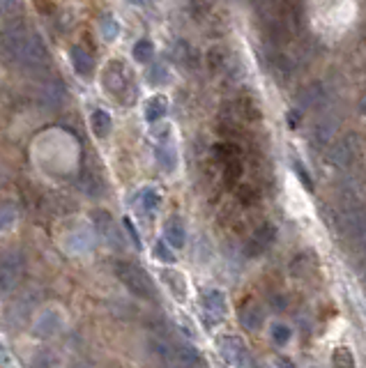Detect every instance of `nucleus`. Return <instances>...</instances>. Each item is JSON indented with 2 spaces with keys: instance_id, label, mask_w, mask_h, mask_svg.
<instances>
[{
  "instance_id": "obj_1",
  "label": "nucleus",
  "mask_w": 366,
  "mask_h": 368,
  "mask_svg": "<svg viewBox=\"0 0 366 368\" xmlns=\"http://www.w3.org/2000/svg\"><path fill=\"white\" fill-rule=\"evenodd\" d=\"M3 51L10 62L21 65V67L39 69L47 62V46H44L42 37L21 23H14L5 28Z\"/></svg>"
},
{
  "instance_id": "obj_2",
  "label": "nucleus",
  "mask_w": 366,
  "mask_h": 368,
  "mask_svg": "<svg viewBox=\"0 0 366 368\" xmlns=\"http://www.w3.org/2000/svg\"><path fill=\"white\" fill-rule=\"evenodd\" d=\"M343 209H341V223L348 238L355 242L357 249L366 255V209L359 203L355 192H343Z\"/></svg>"
},
{
  "instance_id": "obj_3",
  "label": "nucleus",
  "mask_w": 366,
  "mask_h": 368,
  "mask_svg": "<svg viewBox=\"0 0 366 368\" xmlns=\"http://www.w3.org/2000/svg\"><path fill=\"white\" fill-rule=\"evenodd\" d=\"M115 276L120 279V284L127 288L129 292L136 295L141 299H157V288L148 272H143L139 265L127 260L115 262Z\"/></svg>"
},
{
  "instance_id": "obj_4",
  "label": "nucleus",
  "mask_w": 366,
  "mask_h": 368,
  "mask_svg": "<svg viewBox=\"0 0 366 368\" xmlns=\"http://www.w3.org/2000/svg\"><path fill=\"white\" fill-rule=\"evenodd\" d=\"M104 90L108 92V95H113L117 102L127 104L132 102V97H127V90H134V83H132V76H129L127 67L122 65L120 60H113L106 65V69H104Z\"/></svg>"
},
{
  "instance_id": "obj_5",
  "label": "nucleus",
  "mask_w": 366,
  "mask_h": 368,
  "mask_svg": "<svg viewBox=\"0 0 366 368\" xmlns=\"http://www.w3.org/2000/svg\"><path fill=\"white\" fill-rule=\"evenodd\" d=\"M359 157H362V138L357 134H348V136L339 138V141L332 143V148H330L332 166H336L341 170H348L355 166L359 161Z\"/></svg>"
},
{
  "instance_id": "obj_6",
  "label": "nucleus",
  "mask_w": 366,
  "mask_h": 368,
  "mask_svg": "<svg viewBox=\"0 0 366 368\" xmlns=\"http://www.w3.org/2000/svg\"><path fill=\"white\" fill-rule=\"evenodd\" d=\"M23 272H25V260H23L21 251H16V249L5 251L3 265H0V284H3V292H10L12 288H16Z\"/></svg>"
},
{
  "instance_id": "obj_7",
  "label": "nucleus",
  "mask_w": 366,
  "mask_h": 368,
  "mask_svg": "<svg viewBox=\"0 0 366 368\" xmlns=\"http://www.w3.org/2000/svg\"><path fill=\"white\" fill-rule=\"evenodd\" d=\"M93 223H95V230L100 233V238L106 242L111 249L120 251V249L125 246V240H122L120 230H117L113 216H111L108 212H104V209H95V212H93Z\"/></svg>"
},
{
  "instance_id": "obj_8",
  "label": "nucleus",
  "mask_w": 366,
  "mask_h": 368,
  "mask_svg": "<svg viewBox=\"0 0 366 368\" xmlns=\"http://www.w3.org/2000/svg\"><path fill=\"white\" fill-rule=\"evenodd\" d=\"M219 352L233 368H244L249 361V350L240 336H221L219 338Z\"/></svg>"
},
{
  "instance_id": "obj_9",
  "label": "nucleus",
  "mask_w": 366,
  "mask_h": 368,
  "mask_svg": "<svg viewBox=\"0 0 366 368\" xmlns=\"http://www.w3.org/2000/svg\"><path fill=\"white\" fill-rule=\"evenodd\" d=\"M228 313V301L226 295L221 290H207L203 295V315H205V322L210 327L219 325L221 320L226 318Z\"/></svg>"
},
{
  "instance_id": "obj_10",
  "label": "nucleus",
  "mask_w": 366,
  "mask_h": 368,
  "mask_svg": "<svg viewBox=\"0 0 366 368\" xmlns=\"http://www.w3.org/2000/svg\"><path fill=\"white\" fill-rule=\"evenodd\" d=\"M274 238H277V230H274V226L272 223H263L256 233L251 235V240L247 242V255L249 258H256V255H263L267 249L272 246V242H274Z\"/></svg>"
},
{
  "instance_id": "obj_11",
  "label": "nucleus",
  "mask_w": 366,
  "mask_h": 368,
  "mask_svg": "<svg viewBox=\"0 0 366 368\" xmlns=\"http://www.w3.org/2000/svg\"><path fill=\"white\" fill-rule=\"evenodd\" d=\"M336 129H339V117L336 115L328 113L325 117H320V120L313 124V129H311L313 146H316V148L330 146V143L334 141V136H336Z\"/></svg>"
},
{
  "instance_id": "obj_12",
  "label": "nucleus",
  "mask_w": 366,
  "mask_h": 368,
  "mask_svg": "<svg viewBox=\"0 0 366 368\" xmlns=\"http://www.w3.org/2000/svg\"><path fill=\"white\" fill-rule=\"evenodd\" d=\"M62 327V318L56 308H44L42 313L35 318V336L39 338H49V336H56Z\"/></svg>"
},
{
  "instance_id": "obj_13",
  "label": "nucleus",
  "mask_w": 366,
  "mask_h": 368,
  "mask_svg": "<svg viewBox=\"0 0 366 368\" xmlns=\"http://www.w3.org/2000/svg\"><path fill=\"white\" fill-rule=\"evenodd\" d=\"M328 102V90L320 83L306 85V88L297 95V106L299 108H318Z\"/></svg>"
},
{
  "instance_id": "obj_14",
  "label": "nucleus",
  "mask_w": 366,
  "mask_h": 368,
  "mask_svg": "<svg viewBox=\"0 0 366 368\" xmlns=\"http://www.w3.org/2000/svg\"><path fill=\"white\" fill-rule=\"evenodd\" d=\"M161 205V196L155 192V189H141L139 194H136V209L148 216V219H152V216L157 214V209H159Z\"/></svg>"
},
{
  "instance_id": "obj_15",
  "label": "nucleus",
  "mask_w": 366,
  "mask_h": 368,
  "mask_svg": "<svg viewBox=\"0 0 366 368\" xmlns=\"http://www.w3.org/2000/svg\"><path fill=\"white\" fill-rule=\"evenodd\" d=\"M155 157H157V163H159V168L164 170V173H173L175 163H178V152H175L171 141H161L155 150Z\"/></svg>"
},
{
  "instance_id": "obj_16",
  "label": "nucleus",
  "mask_w": 366,
  "mask_h": 368,
  "mask_svg": "<svg viewBox=\"0 0 366 368\" xmlns=\"http://www.w3.org/2000/svg\"><path fill=\"white\" fill-rule=\"evenodd\" d=\"M164 240L171 244L173 249H182L185 246V226H182V221L178 219V216H171L166 223H164Z\"/></svg>"
},
{
  "instance_id": "obj_17",
  "label": "nucleus",
  "mask_w": 366,
  "mask_h": 368,
  "mask_svg": "<svg viewBox=\"0 0 366 368\" xmlns=\"http://www.w3.org/2000/svg\"><path fill=\"white\" fill-rule=\"evenodd\" d=\"M69 60H71V67H74V71L78 76L88 78L90 74H93V60H90V56L81 49V46H71Z\"/></svg>"
},
{
  "instance_id": "obj_18",
  "label": "nucleus",
  "mask_w": 366,
  "mask_h": 368,
  "mask_svg": "<svg viewBox=\"0 0 366 368\" xmlns=\"http://www.w3.org/2000/svg\"><path fill=\"white\" fill-rule=\"evenodd\" d=\"M166 111H168V102H166V97L155 95V97H150V100L146 102V108H143V113H146V120H148L150 124H152V122L164 120Z\"/></svg>"
},
{
  "instance_id": "obj_19",
  "label": "nucleus",
  "mask_w": 366,
  "mask_h": 368,
  "mask_svg": "<svg viewBox=\"0 0 366 368\" xmlns=\"http://www.w3.org/2000/svg\"><path fill=\"white\" fill-rule=\"evenodd\" d=\"M161 279H164V284L171 288L175 299H180V301L187 299V281L180 272H175V269H164V272H161Z\"/></svg>"
},
{
  "instance_id": "obj_20",
  "label": "nucleus",
  "mask_w": 366,
  "mask_h": 368,
  "mask_svg": "<svg viewBox=\"0 0 366 368\" xmlns=\"http://www.w3.org/2000/svg\"><path fill=\"white\" fill-rule=\"evenodd\" d=\"M90 127H93L97 138H106L111 134V115L106 113V111L95 108L93 115H90Z\"/></svg>"
},
{
  "instance_id": "obj_21",
  "label": "nucleus",
  "mask_w": 366,
  "mask_h": 368,
  "mask_svg": "<svg viewBox=\"0 0 366 368\" xmlns=\"http://www.w3.org/2000/svg\"><path fill=\"white\" fill-rule=\"evenodd\" d=\"M332 368H357L350 347H345V345L336 347L334 354H332Z\"/></svg>"
},
{
  "instance_id": "obj_22",
  "label": "nucleus",
  "mask_w": 366,
  "mask_h": 368,
  "mask_svg": "<svg viewBox=\"0 0 366 368\" xmlns=\"http://www.w3.org/2000/svg\"><path fill=\"white\" fill-rule=\"evenodd\" d=\"M242 322H244V327L251 332L260 330V327H263V311H260L258 306L244 308V313H242Z\"/></svg>"
},
{
  "instance_id": "obj_23",
  "label": "nucleus",
  "mask_w": 366,
  "mask_h": 368,
  "mask_svg": "<svg viewBox=\"0 0 366 368\" xmlns=\"http://www.w3.org/2000/svg\"><path fill=\"white\" fill-rule=\"evenodd\" d=\"M152 56H155V46H152V42H148V39H141V42H136L134 44V58L139 62H150L152 60Z\"/></svg>"
},
{
  "instance_id": "obj_24",
  "label": "nucleus",
  "mask_w": 366,
  "mask_h": 368,
  "mask_svg": "<svg viewBox=\"0 0 366 368\" xmlns=\"http://www.w3.org/2000/svg\"><path fill=\"white\" fill-rule=\"evenodd\" d=\"M78 184H81L83 194H88V196H100L102 194V182L97 180L95 175H90V173H83L81 180H78Z\"/></svg>"
},
{
  "instance_id": "obj_25",
  "label": "nucleus",
  "mask_w": 366,
  "mask_h": 368,
  "mask_svg": "<svg viewBox=\"0 0 366 368\" xmlns=\"http://www.w3.org/2000/svg\"><path fill=\"white\" fill-rule=\"evenodd\" d=\"M100 28H102V35L104 39H115L117 37V32H120V25H117V21L111 14H104L102 16V21H100Z\"/></svg>"
},
{
  "instance_id": "obj_26",
  "label": "nucleus",
  "mask_w": 366,
  "mask_h": 368,
  "mask_svg": "<svg viewBox=\"0 0 366 368\" xmlns=\"http://www.w3.org/2000/svg\"><path fill=\"white\" fill-rule=\"evenodd\" d=\"M293 332L288 325H281V322H277V325H272V341L277 345H286L290 341Z\"/></svg>"
},
{
  "instance_id": "obj_27",
  "label": "nucleus",
  "mask_w": 366,
  "mask_h": 368,
  "mask_svg": "<svg viewBox=\"0 0 366 368\" xmlns=\"http://www.w3.org/2000/svg\"><path fill=\"white\" fill-rule=\"evenodd\" d=\"M171 244L168 242H157L155 244V255H157V260H164V262H175V255L171 251Z\"/></svg>"
},
{
  "instance_id": "obj_28",
  "label": "nucleus",
  "mask_w": 366,
  "mask_h": 368,
  "mask_svg": "<svg viewBox=\"0 0 366 368\" xmlns=\"http://www.w3.org/2000/svg\"><path fill=\"white\" fill-rule=\"evenodd\" d=\"M12 221H16V205L3 203V230H8L12 226Z\"/></svg>"
},
{
  "instance_id": "obj_29",
  "label": "nucleus",
  "mask_w": 366,
  "mask_h": 368,
  "mask_svg": "<svg viewBox=\"0 0 366 368\" xmlns=\"http://www.w3.org/2000/svg\"><path fill=\"white\" fill-rule=\"evenodd\" d=\"M166 78H168V71H166L164 65H155V67L150 69V81H152V83L159 85V83H164Z\"/></svg>"
},
{
  "instance_id": "obj_30",
  "label": "nucleus",
  "mask_w": 366,
  "mask_h": 368,
  "mask_svg": "<svg viewBox=\"0 0 366 368\" xmlns=\"http://www.w3.org/2000/svg\"><path fill=\"white\" fill-rule=\"evenodd\" d=\"M32 368H51V359L47 352H39L37 359H32Z\"/></svg>"
},
{
  "instance_id": "obj_31",
  "label": "nucleus",
  "mask_w": 366,
  "mask_h": 368,
  "mask_svg": "<svg viewBox=\"0 0 366 368\" xmlns=\"http://www.w3.org/2000/svg\"><path fill=\"white\" fill-rule=\"evenodd\" d=\"M122 223H125V228H127L129 238H132V242H134V246H136V249H141V240H139V233H136L134 223H132V221H129V219H125V221H122Z\"/></svg>"
},
{
  "instance_id": "obj_32",
  "label": "nucleus",
  "mask_w": 366,
  "mask_h": 368,
  "mask_svg": "<svg viewBox=\"0 0 366 368\" xmlns=\"http://www.w3.org/2000/svg\"><path fill=\"white\" fill-rule=\"evenodd\" d=\"M132 5H148V3H152V0H129Z\"/></svg>"
}]
</instances>
